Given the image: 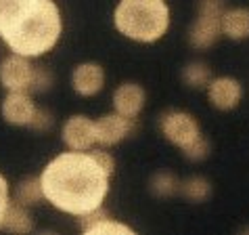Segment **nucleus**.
I'll list each match as a JSON object with an SVG mask.
<instances>
[{
  "label": "nucleus",
  "instance_id": "20",
  "mask_svg": "<svg viewBox=\"0 0 249 235\" xmlns=\"http://www.w3.org/2000/svg\"><path fill=\"white\" fill-rule=\"evenodd\" d=\"M84 233H88V235H94V233H117V235H132L134 231L130 229L128 225L117 223V220H113V218L107 214L105 218L96 220V223L90 227V229L84 231Z\"/></svg>",
  "mask_w": 249,
  "mask_h": 235
},
{
  "label": "nucleus",
  "instance_id": "16",
  "mask_svg": "<svg viewBox=\"0 0 249 235\" xmlns=\"http://www.w3.org/2000/svg\"><path fill=\"white\" fill-rule=\"evenodd\" d=\"M42 199H44V196H42V187H40V178H23V181L17 185L13 202L30 208V206L40 204Z\"/></svg>",
  "mask_w": 249,
  "mask_h": 235
},
{
  "label": "nucleus",
  "instance_id": "3",
  "mask_svg": "<svg viewBox=\"0 0 249 235\" xmlns=\"http://www.w3.org/2000/svg\"><path fill=\"white\" fill-rule=\"evenodd\" d=\"M113 23L130 40L155 42L170 27V9L165 0H120Z\"/></svg>",
  "mask_w": 249,
  "mask_h": 235
},
{
  "label": "nucleus",
  "instance_id": "14",
  "mask_svg": "<svg viewBox=\"0 0 249 235\" xmlns=\"http://www.w3.org/2000/svg\"><path fill=\"white\" fill-rule=\"evenodd\" d=\"M0 229L11 233H30L34 229V220L25 206L17 202H9L4 210V216L0 220Z\"/></svg>",
  "mask_w": 249,
  "mask_h": 235
},
{
  "label": "nucleus",
  "instance_id": "6",
  "mask_svg": "<svg viewBox=\"0 0 249 235\" xmlns=\"http://www.w3.org/2000/svg\"><path fill=\"white\" fill-rule=\"evenodd\" d=\"M136 130V118H126L122 114H107L94 120V139L99 145L111 147L124 141L126 137L134 135Z\"/></svg>",
  "mask_w": 249,
  "mask_h": 235
},
{
  "label": "nucleus",
  "instance_id": "8",
  "mask_svg": "<svg viewBox=\"0 0 249 235\" xmlns=\"http://www.w3.org/2000/svg\"><path fill=\"white\" fill-rule=\"evenodd\" d=\"M2 118L6 124L13 126H30L34 112H36V103L32 101L30 93L25 91H9V95L2 101Z\"/></svg>",
  "mask_w": 249,
  "mask_h": 235
},
{
  "label": "nucleus",
  "instance_id": "9",
  "mask_svg": "<svg viewBox=\"0 0 249 235\" xmlns=\"http://www.w3.org/2000/svg\"><path fill=\"white\" fill-rule=\"evenodd\" d=\"M63 143L73 151H88L96 143L94 120L88 116H71L63 124Z\"/></svg>",
  "mask_w": 249,
  "mask_h": 235
},
{
  "label": "nucleus",
  "instance_id": "18",
  "mask_svg": "<svg viewBox=\"0 0 249 235\" xmlns=\"http://www.w3.org/2000/svg\"><path fill=\"white\" fill-rule=\"evenodd\" d=\"M182 80H184L189 86H193V88H203V86L210 84V80H212V70H210V67H207L205 63H201V61H193V63H189V65L184 67Z\"/></svg>",
  "mask_w": 249,
  "mask_h": 235
},
{
  "label": "nucleus",
  "instance_id": "2",
  "mask_svg": "<svg viewBox=\"0 0 249 235\" xmlns=\"http://www.w3.org/2000/svg\"><path fill=\"white\" fill-rule=\"evenodd\" d=\"M63 32L61 11L54 0H32L23 17L0 38L15 55L40 57L57 44Z\"/></svg>",
  "mask_w": 249,
  "mask_h": 235
},
{
  "label": "nucleus",
  "instance_id": "24",
  "mask_svg": "<svg viewBox=\"0 0 249 235\" xmlns=\"http://www.w3.org/2000/svg\"><path fill=\"white\" fill-rule=\"evenodd\" d=\"M6 206H9V183H6V178L0 175V220L4 216Z\"/></svg>",
  "mask_w": 249,
  "mask_h": 235
},
{
  "label": "nucleus",
  "instance_id": "17",
  "mask_svg": "<svg viewBox=\"0 0 249 235\" xmlns=\"http://www.w3.org/2000/svg\"><path fill=\"white\" fill-rule=\"evenodd\" d=\"M178 191H180L186 199H191V202H203V199L210 197L212 185L207 183L203 176H191V178H186L184 183H180V189Z\"/></svg>",
  "mask_w": 249,
  "mask_h": 235
},
{
  "label": "nucleus",
  "instance_id": "15",
  "mask_svg": "<svg viewBox=\"0 0 249 235\" xmlns=\"http://www.w3.org/2000/svg\"><path fill=\"white\" fill-rule=\"evenodd\" d=\"M32 0H0V34L11 30L23 17Z\"/></svg>",
  "mask_w": 249,
  "mask_h": 235
},
{
  "label": "nucleus",
  "instance_id": "12",
  "mask_svg": "<svg viewBox=\"0 0 249 235\" xmlns=\"http://www.w3.org/2000/svg\"><path fill=\"white\" fill-rule=\"evenodd\" d=\"M144 99H147V95H144V88L141 84H136V82H124L113 93V107L117 114H122L126 118H136L142 112Z\"/></svg>",
  "mask_w": 249,
  "mask_h": 235
},
{
  "label": "nucleus",
  "instance_id": "1",
  "mask_svg": "<svg viewBox=\"0 0 249 235\" xmlns=\"http://www.w3.org/2000/svg\"><path fill=\"white\" fill-rule=\"evenodd\" d=\"M42 196L57 210L82 216L101 208L109 191V175L90 151H65L40 175Z\"/></svg>",
  "mask_w": 249,
  "mask_h": 235
},
{
  "label": "nucleus",
  "instance_id": "19",
  "mask_svg": "<svg viewBox=\"0 0 249 235\" xmlns=\"http://www.w3.org/2000/svg\"><path fill=\"white\" fill-rule=\"evenodd\" d=\"M180 189V183H178V178L174 175H170V172H157V175L151 178V191H153V196L157 197H170L178 193Z\"/></svg>",
  "mask_w": 249,
  "mask_h": 235
},
{
  "label": "nucleus",
  "instance_id": "11",
  "mask_svg": "<svg viewBox=\"0 0 249 235\" xmlns=\"http://www.w3.org/2000/svg\"><path fill=\"white\" fill-rule=\"evenodd\" d=\"M71 86L80 97H94L105 86V72L99 63H82L71 74Z\"/></svg>",
  "mask_w": 249,
  "mask_h": 235
},
{
  "label": "nucleus",
  "instance_id": "13",
  "mask_svg": "<svg viewBox=\"0 0 249 235\" xmlns=\"http://www.w3.org/2000/svg\"><path fill=\"white\" fill-rule=\"evenodd\" d=\"M220 25H222V34L231 40L249 38V9H243V6L224 9Z\"/></svg>",
  "mask_w": 249,
  "mask_h": 235
},
{
  "label": "nucleus",
  "instance_id": "7",
  "mask_svg": "<svg viewBox=\"0 0 249 235\" xmlns=\"http://www.w3.org/2000/svg\"><path fill=\"white\" fill-rule=\"evenodd\" d=\"M34 70L36 65L30 63V57L23 55H15L6 57L0 63V82L6 91H25L30 93L32 80H34Z\"/></svg>",
  "mask_w": 249,
  "mask_h": 235
},
{
  "label": "nucleus",
  "instance_id": "5",
  "mask_svg": "<svg viewBox=\"0 0 249 235\" xmlns=\"http://www.w3.org/2000/svg\"><path fill=\"white\" fill-rule=\"evenodd\" d=\"M197 19L189 30V44L193 48H210L222 34V19L224 13V0H199L197 4Z\"/></svg>",
  "mask_w": 249,
  "mask_h": 235
},
{
  "label": "nucleus",
  "instance_id": "4",
  "mask_svg": "<svg viewBox=\"0 0 249 235\" xmlns=\"http://www.w3.org/2000/svg\"><path fill=\"white\" fill-rule=\"evenodd\" d=\"M159 130L172 145L180 147L191 162H201L210 156V143L201 135L199 122L191 114L170 109L159 116Z\"/></svg>",
  "mask_w": 249,
  "mask_h": 235
},
{
  "label": "nucleus",
  "instance_id": "21",
  "mask_svg": "<svg viewBox=\"0 0 249 235\" xmlns=\"http://www.w3.org/2000/svg\"><path fill=\"white\" fill-rule=\"evenodd\" d=\"M53 86V74L44 70V67H36L34 70V80L30 86V93H44Z\"/></svg>",
  "mask_w": 249,
  "mask_h": 235
},
{
  "label": "nucleus",
  "instance_id": "10",
  "mask_svg": "<svg viewBox=\"0 0 249 235\" xmlns=\"http://www.w3.org/2000/svg\"><path fill=\"white\" fill-rule=\"evenodd\" d=\"M207 97H210V103L220 112H231L241 103V97H243V88H241L239 80L228 78H213L207 84Z\"/></svg>",
  "mask_w": 249,
  "mask_h": 235
},
{
  "label": "nucleus",
  "instance_id": "23",
  "mask_svg": "<svg viewBox=\"0 0 249 235\" xmlns=\"http://www.w3.org/2000/svg\"><path fill=\"white\" fill-rule=\"evenodd\" d=\"M90 154L94 156V160L99 162L103 168H105L107 175L111 176V175H113V170H115V162H113L111 154H107V151H103V149H94V151H90Z\"/></svg>",
  "mask_w": 249,
  "mask_h": 235
},
{
  "label": "nucleus",
  "instance_id": "22",
  "mask_svg": "<svg viewBox=\"0 0 249 235\" xmlns=\"http://www.w3.org/2000/svg\"><path fill=\"white\" fill-rule=\"evenodd\" d=\"M53 114L48 112V109H42V107H36V112H34V118L30 122V126L34 130H48L53 126Z\"/></svg>",
  "mask_w": 249,
  "mask_h": 235
}]
</instances>
